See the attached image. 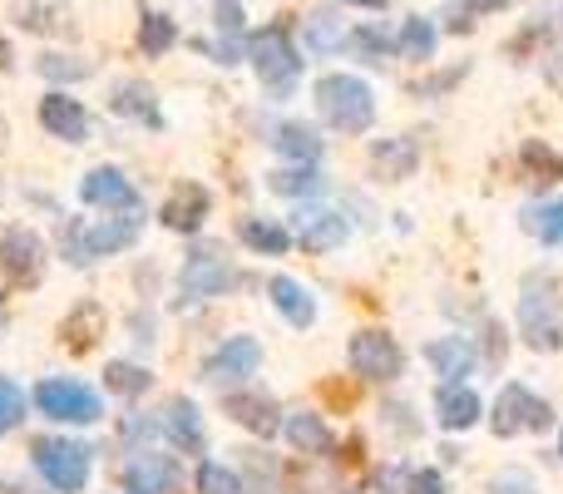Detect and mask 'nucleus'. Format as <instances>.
I'll list each match as a JSON object with an SVG mask.
<instances>
[{
	"instance_id": "obj_29",
	"label": "nucleus",
	"mask_w": 563,
	"mask_h": 494,
	"mask_svg": "<svg viewBox=\"0 0 563 494\" xmlns=\"http://www.w3.org/2000/svg\"><path fill=\"white\" fill-rule=\"evenodd\" d=\"M174 40H178L174 20L158 15V10H148L144 25H139V50H144V55H164V50H174Z\"/></svg>"
},
{
	"instance_id": "obj_17",
	"label": "nucleus",
	"mask_w": 563,
	"mask_h": 494,
	"mask_svg": "<svg viewBox=\"0 0 563 494\" xmlns=\"http://www.w3.org/2000/svg\"><path fill=\"white\" fill-rule=\"evenodd\" d=\"M479 416H485V406H479V396L465 386V381H445L435 396V420L445 430H470L479 426Z\"/></svg>"
},
{
	"instance_id": "obj_6",
	"label": "nucleus",
	"mask_w": 563,
	"mask_h": 494,
	"mask_svg": "<svg viewBox=\"0 0 563 494\" xmlns=\"http://www.w3.org/2000/svg\"><path fill=\"white\" fill-rule=\"evenodd\" d=\"M35 470L55 494H79L89 485V446H79V440H40Z\"/></svg>"
},
{
	"instance_id": "obj_11",
	"label": "nucleus",
	"mask_w": 563,
	"mask_h": 494,
	"mask_svg": "<svg viewBox=\"0 0 563 494\" xmlns=\"http://www.w3.org/2000/svg\"><path fill=\"white\" fill-rule=\"evenodd\" d=\"M124 480L134 494H174L178 490V460L158 450H134L124 465Z\"/></svg>"
},
{
	"instance_id": "obj_30",
	"label": "nucleus",
	"mask_w": 563,
	"mask_h": 494,
	"mask_svg": "<svg viewBox=\"0 0 563 494\" xmlns=\"http://www.w3.org/2000/svg\"><path fill=\"white\" fill-rule=\"evenodd\" d=\"M396 50L406 59H430V55H435V25H430V20H406Z\"/></svg>"
},
{
	"instance_id": "obj_15",
	"label": "nucleus",
	"mask_w": 563,
	"mask_h": 494,
	"mask_svg": "<svg viewBox=\"0 0 563 494\" xmlns=\"http://www.w3.org/2000/svg\"><path fill=\"white\" fill-rule=\"evenodd\" d=\"M346 233H351L346 218L331 213V208H301V213H297V243L307 252L341 248V243H346Z\"/></svg>"
},
{
	"instance_id": "obj_36",
	"label": "nucleus",
	"mask_w": 563,
	"mask_h": 494,
	"mask_svg": "<svg viewBox=\"0 0 563 494\" xmlns=\"http://www.w3.org/2000/svg\"><path fill=\"white\" fill-rule=\"evenodd\" d=\"M525 164H529V168H544L549 178L563 174V158L554 154V149H544V144H525Z\"/></svg>"
},
{
	"instance_id": "obj_13",
	"label": "nucleus",
	"mask_w": 563,
	"mask_h": 494,
	"mask_svg": "<svg viewBox=\"0 0 563 494\" xmlns=\"http://www.w3.org/2000/svg\"><path fill=\"white\" fill-rule=\"evenodd\" d=\"M40 124H45V134L65 139V144H85V134H89L85 105L69 99V95H59V89H49V95L40 99Z\"/></svg>"
},
{
	"instance_id": "obj_5",
	"label": "nucleus",
	"mask_w": 563,
	"mask_h": 494,
	"mask_svg": "<svg viewBox=\"0 0 563 494\" xmlns=\"http://www.w3.org/2000/svg\"><path fill=\"white\" fill-rule=\"evenodd\" d=\"M247 59H253L257 79L267 85V95L287 99L291 89H297V79H301V59H297V50H291V35H287L282 25L257 30V35L247 40Z\"/></svg>"
},
{
	"instance_id": "obj_34",
	"label": "nucleus",
	"mask_w": 563,
	"mask_h": 494,
	"mask_svg": "<svg viewBox=\"0 0 563 494\" xmlns=\"http://www.w3.org/2000/svg\"><path fill=\"white\" fill-rule=\"evenodd\" d=\"M198 494H247V490L228 465H213V460H208V465H198Z\"/></svg>"
},
{
	"instance_id": "obj_32",
	"label": "nucleus",
	"mask_w": 563,
	"mask_h": 494,
	"mask_svg": "<svg viewBox=\"0 0 563 494\" xmlns=\"http://www.w3.org/2000/svg\"><path fill=\"white\" fill-rule=\"evenodd\" d=\"M104 376H109V391H119V396H144L154 386V376L144 366H134V361H109Z\"/></svg>"
},
{
	"instance_id": "obj_18",
	"label": "nucleus",
	"mask_w": 563,
	"mask_h": 494,
	"mask_svg": "<svg viewBox=\"0 0 563 494\" xmlns=\"http://www.w3.org/2000/svg\"><path fill=\"white\" fill-rule=\"evenodd\" d=\"M267 292H273V307L291 321V327L307 331L311 321H317V297H311L297 277H273V282H267Z\"/></svg>"
},
{
	"instance_id": "obj_3",
	"label": "nucleus",
	"mask_w": 563,
	"mask_h": 494,
	"mask_svg": "<svg viewBox=\"0 0 563 494\" xmlns=\"http://www.w3.org/2000/svg\"><path fill=\"white\" fill-rule=\"evenodd\" d=\"M139 233H144V213H139V208H124L119 218H95V223H75V228H69L65 257L85 267V262H99V257H114V252H124Z\"/></svg>"
},
{
	"instance_id": "obj_1",
	"label": "nucleus",
	"mask_w": 563,
	"mask_h": 494,
	"mask_svg": "<svg viewBox=\"0 0 563 494\" xmlns=\"http://www.w3.org/2000/svg\"><path fill=\"white\" fill-rule=\"evenodd\" d=\"M317 114L336 134H366L376 124V95L356 75H327V79H317Z\"/></svg>"
},
{
	"instance_id": "obj_10",
	"label": "nucleus",
	"mask_w": 563,
	"mask_h": 494,
	"mask_svg": "<svg viewBox=\"0 0 563 494\" xmlns=\"http://www.w3.org/2000/svg\"><path fill=\"white\" fill-rule=\"evenodd\" d=\"M257 366H263V347H257V337H228L223 347L208 356L203 381L208 386H238V381L257 376Z\"/></svg>"
},
{
	"instance_id": "obj_24",
	"label": "nucleus",
	"mask_w": 563,
	"mask_h": 494,
	"mask_svg": "<svg viewBox=\"0 0 563 494\" xmlns=\"http://www.w3.org/2000/svg\"><path fill=\"white\" fill-rule=\"evenodd\" d=\"M371 164L386 178H410L416 174V144H410V139H386V144L371 149Z\"/></svg>"
},
{
	"instance_id": "obj_12",
	"label": "nucleus",
	"mask_w": 563,
	"mask_h": 494,
	"mask_svg": "<svg viewBox=\"0 0 563 494\" xmlns=\"http://www.w3.org/2000/svg\"><path fill=\"white\" fill-rule=\"evenodd\" d=\"M0 267L30 287V282L45 272V243H40L35 233H25V228H5V233H0Z\"/></svg>"
},
{
	"instance_id": "obj_7",
	"label": "nucleus",
	"mask_w": 563,
	"mask_h": 494,
	"mask_svg": "<svg viewBox=\"0 0 563 494\" xmlns=\"http://www.w3.org/2000/svg\"><path fill=\"white\" fill-rule=\"evenodd\" d=\"M554 410L544 396H534L529 386H505L495 400V436H525V430H549Z\"/></svg>"
},
{
	"instance_id": "obj_41",
	"label": "nucleus",
	"mask_w": 563,
	"mask_h": 494,
	"mask_svg": "<svg viewBox=\"0 0 563 494\" xmlns=\"http://www.w3.org/2000/svg\"><path fill=\"white\" fill-rule=\"evenodd\" d=\"M544 85H549V89H554V95L563 99V50H559V55L544 65Z\"/></svg>"
},
{
	"instance_id": "obj_43",
	"label": "nucleus",
	"mask_w": 563,
	"mask_h": 494,
	"mask_svg": "<svg viewBox=\"0 0 563 494\" xmlns=\"http://www.w3.org/2000/svg\"><path fill=\"white\" fill-rule=\"evenodd\" d=\"M559 460H563V436H559Z\"/></svg>"
},
{
	"instance_id": "obj_42",
	"label": "nucleus",
	"mask_w": 563,
	"mask_h": 494,
	"mask_svg": "<svg viewBox=\"0 0 563 494\" xmlns=\"http://www.w3.org/2000/svg\"><path fill=\"white\" fill-rule=\"evenodd\" d=\"M346 6H366V10H380L386 0H346Z\"/></svg>"
},
{
	"instance_id": "obj_23",
	"label": "nucleus",
	"mask_w": 563,
	"mask_h": 494,
	"mask_svg": "<svg viewBox=\"0 0 563 494\" xmlns=\"http://www.w3.org/2000/svg\"><path fill=\"white\" fill-rule=\"evenodd\" d=\"M525 233H534L544 248L563 243V198H549V204H529V208H525Z\"/></svg>"
},
{
	"instance_id": "obj_16",
	"label": "nucleus",
	"mask_w": 563,
	"mask_h": 494,
	"mask_svg": "<svg viewBox=\"0 0 563 494\" xmlns=\"http://www.w3.org/2000/svg\"><path fill=\"white\" fill-rule=\"evenodd\" d=\"M208 208H213V198H208L203 184H178L164 204V228H174V233H198Z\"/></svg>"
},
{
	"instance_id": "obj_40",
	"label": "nucleus",
	"mask_w": 563,
	"mask_h": 494,
	"mask_svg": "<svg viewBox=\"0 0 563 494\" xmlns=\"http://www.w3.org/2000/svg\"><path fill=\"white\" fill-rule=\"evenodd\" d=\"M410 490H416V494H445V485H440L435 470H420V475H410Z\"/></svg>"
},
{
	"instance_id": "obj_25",
	"label": "nucleus",
	"mask_w": 563,
	"mask_h": 494,
	"mask_svg": "<svg viewBox=\"0 0 563 494\" xmlns=\"http://www.w3.org/2000/svg\"><path fill=\"white\" fill-rule=\"evenodd\" d=\"M273 144H277L287 158H297V164H317V158H321V139L311 134L307 124H277V139H273Z\"/></svg>"
},
{
	"instance_id": "obj_38",
	"label": "nucleus",
	"mask_w": 563,
	"mask_h": 494,
	"mask_svg": "<svg viewBox=\"0 0 563 494\" xmlns=\"http://www.w3.org/2000/svg\"><path fill=\"white\" fill-rule=\"evenodd\" d=\"M218 25H223V35H238L243 30V0H218Z\"/></svg>"
},
{
	"instance_id": "obj_9",
	"label": "nucleus",
	"mask_w": 563,
	"mask_h": 494,
	"mask_svg": "<svg viewBox=\"0 0 563 494\" xmlns=\"http://www.w3.org/2000/svg\"><path fill=\"white\" fill-rule=\"evenodd\" d=\"M233 282H238V272L223 252H194V257L184 262L178 292H184V301H208V297H223Z\"/></svg>"
},
{
	"instance_id": "obj_28",
	"label": "nucleus",
	"mask_w": 563,
	"mask_h": 494,
	"mask_svg": "<svg viewBox=\"0 0 563 494\" xmlns=\"http://www.w3.org/2000/svg\"><path fill=\"white\" fill-rule=\"evenodd\" d=\"M267 184H273V194L301 198V194H317V188H321V174H317L311 164H297V168H277V174H267Z\"/></svg>"
},
{
	"instance_id": "obj_4",
	"label": "nucleus",
	"mask_w": 563,
	"mask_h": 494,
	"mask_svg": "<svg viewBox=\"0 0 563 494\" xmlns=\"http://www.w3.org/2000/svg\"><path fill=\"white\" fill-rule=\"evenodd\" d=\"M35 406L40 416L59 420V426H95L104 420V396L85 381H69V376H49L35 386Z\"/></svg>"
},
{
	"instance_id": "obj_37",
	"label": "nucleus",
	"mask_w": 563,
	"mask_h": 494,
	"mask_svg": "<svg viewBox=\"0 0 563 494\" xmlns=\"http://www.w3.org/2000/svg\"><path fill=\"white\" fill-rule=\"evenodd\" d=\"M489 494H539V485L525 475V470H509V475L495 480V490H489Z\"/></svg>"
},
{
	"instance_id": "obj_14",
	"label": "nucleus",
	"mask_w": 563,
	"mask_h": 494,
	"mask_svg": "<svg viewBox=\"0 0 563 494\" xmlns=\"http://www.w3.org/2000/svg\"><path fill=\"white\" fill-rule=\"evenodd\" d=\"M79 198H85L89 208H114V213H124V208H139V194L134 184H129L119 168H89L85 184H79Z\"/></svg>"
},
{
	"instance_id": "obj_27",
	"label": "nucleus",
	"mask_w": 563,
	"mask_h": 494,
	"mask_svg": "<svg viewBox=\"0 0 563 494\" xmlns=\"http://www.w3.org/2000/svg\"><path fill=\"white\" fill-rule=\"evenodd\" d=\"M114 109L129 119H144V124H158V109H154V89L139 85V79H124L114 89Z\"/></svg>"
},
{
	"instance_id": "obj_8",
	"label": "nucleus",
	"mask_w": 563,
	"mask_h": 494,
	"mask_svg": "<svg viewBox=\"0 0 563 494\" xmlns=\"http://www.w3.org/2000/svg\"><path fill=\"white\" fill-rule=\"evenodd\" d=\"M346 361L361 381H396L400 366H406L396 337H386V331H361V337H351Z\"/></svg>"
},
{
	"instance_id": "obj_19",
	"label": "nucleus",
	"mask_w": 563,
	"mask_h": 494,
	"mask_svg": "<svg viewBox=\"0 0 563 494\" xmlns=\"http://www.w3.org/2000/svg\"><path fill=\"white\" fill-rule=\"evenodd\" d=\"M282 430H287V440L301 450V455H331V450H336V440H331L327 420L311 416V410H291Z\"/></svg>"
},
{
	"instance_id": "obj_35",
	"label": "nucleus",
	"mask_w": 563,
	"mask_h": 494,
	"mask_svg": "<svg viewBox=\"0 0 563 494\" xmlns=\"http://www.w3.org/2000/svg\"><path fill=\"white\" fill-rule=\"evenodd\" d=\"M40 75L45 79H85V75H95V65H89V59H75V55H45L40 59Z\"/></svg>"
},
{
	"instance_id": "obj_21",
	"label": "nucleus",
	"mask_w": 563,
	"mask_h": 494,
	"mask_svg": "<svg viewBox=\"0 0 563 494\" xmlns=\"http://www.w3.org/2000/svg\"><path fill=\"white\" fill-rule=\"evenodd\" d=\"M223 410L238 420V426L257 430V436H273V430H277V406L267 396H228Z\"/></svg>"
},
{
	"instance_id": "obj_2",
	"label": "nucleus",
	"mask_w": 563,
	"mask_h": 494,
	"mask_svg": "<svg viewBox=\"0 0 563 494\" xmlns=\"http://www.w3.org/2000/svg\"><path fill=\"white\" fill-rule=\"evenodd\" d=\"M519 331L534 351H559L563 347V301L554 277H529L525 297H519Z\"/></svg>"
},
{
	"instance_id": "obj_20",
	"label": "nucleus",
	"mask_w": 563,
	"mask_h": 494,
	"mask_svg": "<svg viewBox=\"0 0 563 494\" xmlns=\"http://www.w3.org/2000/svg\"><path fill=\"white\" fill-rule=\"evenodd\" d=\"M426 361L440 371L445 381H465L470 371H475V351H470L465 337H440L426 347Z\"/></svg>"
},
{
	"instance_id": "obj_33",
	"label": "nucleus",
	"mask_w": 563,
	"mask_h": 494,
	"mask_svg": "<svg viewBox=\"0 0 563 494\" xmlns=\"http://www.w3.org/2000/svg\"><path fill=\"white\" fill-rule=\"evenodd\" d=\"M20 420H25V391L10 376H0V436H10Z\"/></svg>"
},
{
	"instance_id": "obj_26",
	"label": "nucleus",
	"mask_w": 563,
	"mask_h": 494,
	"mask_svg": "<svg viewBox=\"0 0 563 494\" xmlns=\"http://www.w3.org/2000/svg\"><path fill=\"white\" fill-rule=\"evenodd\" d=\"M243 243L253 252H263V257H282V252L291 248V233L277 223H267V218H247L243 223Z\"/></svg>"
},
{
	"instance_id": "obj_22",
	"label": "nucleus",
	"mask_w": 563,
	"mask_h": 494,
	"mask_svg": "<svg viewBox=\"0 0 563 494\" xmlns=\"http://www.w3.org/2000/svg\"><path fill=\"white\" fill-rule=\"evenodd\" d=\"M164 426H168V436H174V446L178 450H203V416H198V406L194 400H174V406L164 410Z\"/></svg>"
},
{
	"instance_id": "obj_39",
	"label": "nucleus",
	"mask_w": 563,
	"mask_h": 494,
	"mask_svg": "<svg viewBox=\"0 0 563 494\" xmlns=\"http://www.w3.org/2000/svg\"><path fill=\"white\" fill-rule=\"evenodd\" d=\"M509 0H460V15L465 20H455V30H465L470 25V15H489V10H505Z\"/></svg>"
},
{
	"instance_id": "obj_31",
	"label": "nucleus",
	"mask_w": 563,
	"mask_h": 494,
	"mask_svg": "<svg viewBox=\"0 0 563 494\" xmlns=\"http://www.w3.org/2000/svg\"><path fill=\"white\" fill-rule=\"evenodd\" d=\"M307 45L317 50V55H331V50L346 45V30H341L336 15H327V10H321V15L307 20Z\"/></svg>"
}]
</instances>
